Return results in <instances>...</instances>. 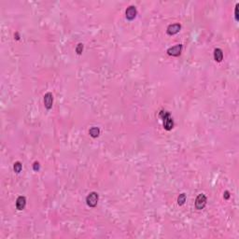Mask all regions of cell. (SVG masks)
Masks as SVG:
<instances>
[{"label": "cell", "instance_id": "1", "mask_svg": "<svg viewBox=\"0 0 239 239\" xmlns=\"http://www.w3.org/2000/svg\"><path fill=\"white\" fill-rule=\"evenodd\" d=\"M160 117L163 122L164 129L167 130V131L172 130L173 127H174V121H173V118L171 117L170 112H168L166 110H162L160 112Z\"/></svg>", "mask_w": 239, "mask_h": 239}, {"label": "cell", "instance_id": "9", "mask_svg": "<svg viewBox=\"0 0 239 239\" xmlns=\"http://www.w3.org/2000/svg\"><path fill=\"white\" fill-rule=\"evenodd\" d=\"M214 59L215 61L218 62V63H220L223 59V52L220 49H215L214 50Z\"/></svg>", "mask_w": 239, "mask_h": 239}, {"label": "cell", "instance_id": "15", "mask_svg": "<svg viewBox=\"0 0 239 239\" xmlns=\"http://www.w3.org/2000/svg\"><path fill=\"white\" fill-rule=\"evenodd\" d=\"M223 197H224V199H225V200H228L230 198V192L228 191H224V193H223Z\"/></svg>", "mask_w": 239, "mask_h": 239}, {"label": "cell", "instance_id": "7", "mask_svg": "<svg viewBox=\"0 0 239 239\" xmlns=\"http://www.w3.org/2000/svg\"><path fill=\"white\" fill-rule=\"evenodd\" d=\"M180 29H181V25L179 23H173V24L168 25L166 32L169 36H173V35L177 34L179 31H180Z\"/></svg>", "mask_w": 239, "mask_h": 239}, {"label": "cell", "instance_id": "16", "mask_svg": "<svg viewBox=\"0 0 239 239\" xmlns=\"http://www.w3.org/2000/svg\"><path fill=\"white\" fill-rule=\"evenodd\" d=\"M234 16H235V20L238 21V4H236L235 6V11H234Z\"/></svg>", "mask_w": 239, "mask_h": 239}, {"label": "cell", "instance_id": "14", "mask_svg": "<svg viewBox=\"0 0 239 239\" xmlns=\"http://www.w3.org/2000/svg\"><path fill=\"white\" fill-rule=\"evenodd\" d=\"M33 169L35 171H38L39 170V162H35L33 164Z\"/></svg>", "mask_w": 239, "mask_h": 239}, {"label": "cell", "instance_id": "4", "mask_svg": "<svg viewBox=\"0 0 239 239\" xmlns=\"http://www.w3.org/2000/svg\"><path fill=\"white\" fill-rule=\"evenodd\" d=\"M181 51H182V45H181V44H177V45H175V46L169 48L166 52H167V54L170 55V56H175V57H177V56H178V55H180Z\"/></svg>", "mask_w": 239, "mask_h": 239}, {"label": "cell", "instance_id": "3", "mask_svg": "<svg viewBox=\"0 0 239 239\" xmlns=\"http://www.w3.org/2000/svg\"><path fill=\"white\" fill-rule=\"evenodd\" d=\"M206 205V196L205 195L204 193H200L198 194V196L195 199V207L198 210H201L203 209Z\"/></svg>", "mask_w": 239, "mask_h": 239}, {"label": "cell", "instance_id": "11", "mask_svg": "<svg viewBox=\"0 0 239 239\" xmlns=\"http://www.w3.org/2000/svg\"><path fill=\"white\" fill-rule=\"evenodd\" d=\"M186 202V194L185 193H181L179 194V196L177 198V204L179 205H183Z\"/></svg>", "mask_w": 239, "mask_h": 239}, {"label": "cell", "instance_id": "6", "mask_svg": "<svg viewBox=\"0 0 239 239\" xmlns=\"http://www.w3.org/2000/svg\"><path fill=\"white\" fill-rule=\"evenodd\" d=\"M53 104V95L52 93H47L44 95V105L47 109H51Z\"/></svg>", "mask_w": 239, "mask_h": 239}, {"label": "cell", "instance_id": "10", "mask_svg": "<svg viewBox=\"0 0 239 239\" xmlns=\"http://www.w3.org/2000/svg\"><path fill=\"white\" fill-rule=\"evenodd\" d=\"M89 134L92 137L96 138V137H99V134H100V129L98 127H92L89 130Z\"/></svg>", "mask_w": 239, "mask_h": 239}, {"label": "cell", "instance_id": "13", "mask_svg": "<svg viewBox=\"0 0 239 239\" xmlns=\"http://www.w3.org/2000/svg\"><path fill=\"white\" fill-rule=\"evenodd\" d=\"M83 52V44L82 43H79L76 47V52L78 54H81V52Z\"/></svg>", "mask_w": 239, "mask_h": 239}, {"label": "cell", "instance_id": "5", "mask_svg": "<svg viewBox=\"0 0 239 239\" xmlns=\"http://www.w3.org/2000/svg\"><path fill=\"white\" fill-rule=\"evenodd\" d=\"M137 14V8L134 6H130L126 9L125 10V16H126V19L129 20V21H132L136 18Z\"/></svg>", "mask_w": 239, "mask_h": 239}, {"label": "cell", "instance_id": "12", "mask_svg": "<svg viewBox=\"0 0 239 239\" xmlns=\"http://www.w3.org/2000/svg\"><path fill=\"white\" fill-rule=\"evenodd\" d=\"M13 169H14L15 173L19 174V173L22 171V169H23V166H22V163H21L20 162H16L14 163V166H13Z\"/></svg>", "mask_w": 239, "mask_h": 239}, {"label": "cell", "instance_id": "8", "mask_svg": "<svg viewBox=\"0 0 239 239\" xmlns=\"http://www.w3.org/2000/svg\"><path fill=\"white\" fill-rule=\"evenodd\" d=\"M26 205V198L24 196H19L16 200V208L18 210H23Z\"/></svg>", "mask_w": 239, "mask_h": 239}, {"label": "cell", "instance_id": "2", "mask_svg": "<svg viewBox=\"0 0 239 239\" xmlns=\"http://www.w3.org/2000/svg\"><path fill=\"white\" fill-rule=\"evenodd\" d=\"M98 200H99V196H98L97 192H95V191L90 192L87 195V197H86L87 205L90 206V207H95V206H96V205L98 203Z\"/></svg>", "mask_w": 239, "mask_h": 239}]
</instances>
